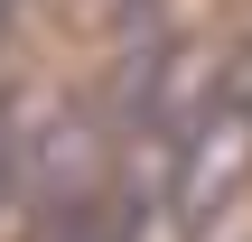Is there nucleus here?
<instances>
[{
  "mask_svg": "<svg viewBox=\"0 0 252 242\" xmlns=\"http://www.w3.org/2000/svg\"><path fill=\"white\" fill-rule=\"evenodd\" d=\"M112 177V149H103V131L65 103L56 121H37V131H19V187L37 196V205H65V196H84V187H103Z\"/></svg>",
  "mask_w": 252,
  "mask_h": 242,
  "instance_id": "f03ea898",
  "label": "nucleus"
},
{
  "mask_svg": "<svg viewBox=\"0 0 252 242\" xmlns=\"http://www.w3.org/2000/svg\"><path fill=\"white\" fill-rule=\"evenodd\" d=\"M0 9H19V0H0Z\"/></svg>",
  "mask_w": 252,
  "mask_h": 242,
  "instance_id": "39448f33",
  "label": "nucleus"
},
{
  "mask_svg": "<svg viewBox=\"0 0 252 242\" xmlns=\"http://www.w3.org/2000/svg\"><path fill=\"white\" fill-rule=\"evenodd\" d=\"M140 187L131 177H103V187H84V196H65V205H37V242H140Z\"/></svg>",
  "mask_w": 252,
  "mask_h": 242,
  "instance_id": "7ed1b4c3",
  "label": "nucleus"
},
{
  "mask_svg": "<svg viewBox=\"0 0 252 242\" xmlns=\"http://www.w3.org/2000/svg\"><path fill=\"white\" fill-rule=\"evenodd\" d=\"M0 196H19V103L0 93Z\"/></svg>",
  "mask_w": 252,
  "mask_h": 242,
  "instance_id": "20e7f679",
  "label": "nucleus"
},
{
  "mask_svg": "<svg viewBox=\"0 0 252 242\" xmlns=\"http://www.w3.org/2000/svg\"><path fill=\"white\" fill-rule=\"evenodd\" d=\"M252 187V37H234L215 65H206V93L187 112V131L168 140V177H159V205L178 233H215Z\"/></svg>",
  "mask_w": 252,
  "mask_h": 242,
  "instance_id": "f257e3e1",
  "label": "nucleus"
}]
</instances>
